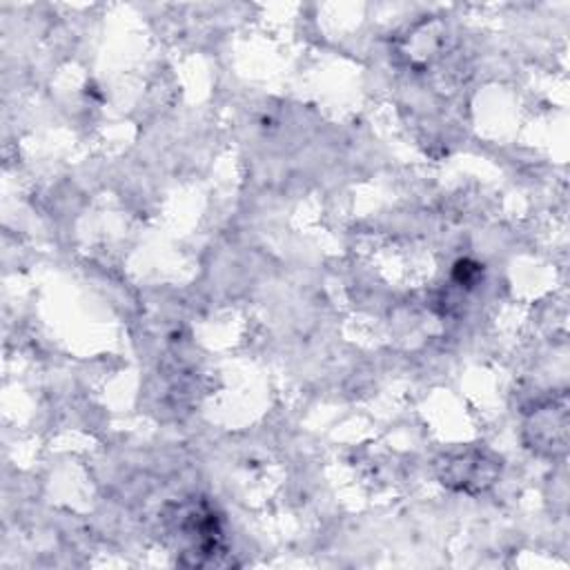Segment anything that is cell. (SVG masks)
<instances>
[{"mask_svg":"<svg viewBox=\"0 0 570 570\" xmlns=\"http://www.w3.org/2000/svg\"><path fill=\"white\" fill-rule=\"evenodd\" d=\"M165 514L167 532L178 541V561L185 566L218 563L225 554V534L220 517L205 499H187L174 503Z\"/></svg>","mask_w":570,"mask_h":570,"instance_id":"obj_1","label":"cell"},{"mask_svg":"<svg viewBox=\"0 0 570 570\" xmlns=\"http://www.w3.org/2000/svg\"><path fill=\"white\" fill-rule=\"evenodd\" d=\"M479 274H481V267L472 261H459L456 267H454V278L459 283H465V285H470Z\"/></svg>","mask_w":570,"mask_h":570,"instance_id":"obj_3","label":"cell"},{"mask_svg":"<svg viewBox=\"0 0 570 570\" xmlns=\"http://www.w3.org/2000/svg\"><path fill=\"white\" fill-rule=\"evenodd\" d=\"M497 459H490L483 452L470 450L463 454L452 456L445 463V472L441 474L443 483H448L454 490H463V492H474V490H483L488 485H492L494 476H497Z\"/></svg>","mask_w":570,"mask_h":570,"instance_id":"obj_2","label":"cell"}]
</instances>
